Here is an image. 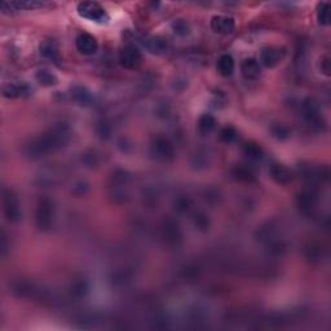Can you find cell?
<instances>
[{
	"mask_svg": "<svg viewBox=\"0 0 331 331\" xmlns=\"http://www.w3.org/2000/svg\"><path fill=\"white\" fill-rule=\"evenodd\" d=\"M69 128H67L66 124H56L55 127L48 132L31 138L25 145L23 150H25L26 155L31 158L43 157L48 153H52L65 147V144L69 141Z\"/></svg>",
	"mask_w": 331,
	"mask_h": 331,
	"instance_id": "obj_1",
	"label": "cell"
},
{
	"mask_svg": "<svg viewBox=\"0 0 331 331\" xmlns=\"http://www.w3.org/2000/svg\"><path fill=\"white\" fill-rule=\"evenodd\" d=\"M53 220H55L53 202L48 198L40 199L35 214V224L38 226V229L41 230V232H47L52 228Z\"/></svg>",
	"mask_w": 331,
	"mask_h": 331,
	"instance_id": "obj_2",
	"label": "cell"
},
{
	"mask_svg": "<svg viewBox=\"0 0 331 331\" xmlns=\"http://www.w3.org/2000/svg\"><path fill=\"white\" fill-rule=\"evenodd\" d=\"M3 212L9 223H18L22 218V211L19 206V201L13 191L3 189Z\"/></svg>",
	"mask_w": 331,
	"mask_h": 331,
	"instance_id": "obj_3",
	"label": "cell"
},
{
	"mask_svg": "<svg viewBox=\"0 0 331 331\" xmlns=\"http://www.w3.org/2000/svg\"><path fill=\"white\" fill-rule=\"evenodd\" d=\"M150 150L152 154L154 155L157 159L167 160L171 159L175 155V148L174 144L170 141V138L164 137V136H155L150 145Z\"/></svg>",
	"mask_w": 331,
	"mask_h": 331,
	"instance_id": "obj_4",
	"label": "cell"
},
{
	"mask_svg": "<svg viewBox=\"0 0 331 331\" xmlns=\"http://www.w3.org/2000/svg\"><path fill=\"white\" fill-rule=\"evenodd\" d=\"M285 56H286V52L282 47H274V45L265 47L260 52L259 64L268 67V69H272V67H276L277 65L281 64Z\"/></svg>",
	"mask_w": 331,
	"mask_h": 331,
	"instance_id": "obj_5",
	"label": "cell"
},
{
	"mask_svg": "<svg viewBox=\"0 0 331 331\" xmlns=\"http://www.w3.org/2000/svg\"><path fill=\"white\" fill-rule=\"evenodd\" d=\"M77 11L80 17L96 21V22H101L102 19L106 18L105 9L96 2H82V3L78 4Z\"/></svg>",
	"mask_w": 331,
	"mask_h": 331,
	"instance_id": "obj_6",
	"label": "cell"
},
{
	"mask_svg": "<svg viewBox=\"0 0 331 331\" xmlns=\"http://www.w3.org/2000/svg\"><path fill=\"white\" fill-rule=\"evenodd\" d=\"M119 62L124 69H136L141 64V52L133 44L124 45L119 52Z\"/></svg>",
	"mask_w": 331,
	"mask_h": 331,
	"instance_id": "obj_7",
	"label": "cell"
},
{
	"mask_svg": "<svg viewBox=\"0 0 331 331\" xmlns=\"http://www.w3.org/2000/svg\"><path fill=\"white\" fill-rule=\"evenodd\" d=\"M269 176L278 185H289L294 180L293 171L282 163H273L269 167Z\"/></svg>",
	"mask_w": 331,
	"mask_h": 331,
	"instance_id": "obj_8",
	"label": "cell"
},
{
	"mask_svg": "<svg viewBox=\"0 0 331 331\" xmlns=\"http://www.w3.org/2000/svg\"><path fill=\"white\" fill-rule=\"evenodd\" d=\"M75 45L77 50L79 51L82 55L91 56L94 55L99 50V43H97L96 38L88 33H82L77 36L75 39Z\"/></svg>",
	"mask_w": 331,
	"mask_h": 331,
	"instance_id": "obj_9",
	"label": "cell"
},
{
	"mask_svg": "<svg viewBox=\"0 0 331 331\" xmlns=\"http://www.w3.org/2000/svg\"><path fill=\"white\" fill-rule=\"evenodd\" d=\"M211 28L218 34H232L235 29V22L232 17L218 14L211 18Z\"/></svg>",
	"mask_w": 331,
	"mask_h": 331,
	"instance_id": "obj_10",
	"label": "cell"
},
{
	"mask_svg": "<svg viewBox=\"0 0 331 331\" xmlns=\"http://www.w3.org/2000/svg\"><path fill=\"white\" fill-rule=\"evenodd\" d=\"M145 47L153 55H163L170 50V43L166 38L160 35L150 36L145 41Z\"/></svg>",
	"mask_w": 331,
	"mask_h": 331,
	"instance_id": "obj_11",
	"label": "cell"
},
{
	"mask_svg": "<svg viewBox=\"0 0 331 331\" xmlns=\"http://www.w3.org/2000/svg\"><path fill=\"white\" fill-rule=\"evenodd\" d=\"M303 113L305 119L308 121V123H311L312 126H318L321 122L320 115V106L317 102L312 99H308L304 101L303 104Z\"/></svg>",
	"mask_w": 331,
	"mask_h": 331,
	"instance_id": "obj_12",
	"label": "cell"
},
{
	"mask_svg": "<svg viewBox=\"0 0 331 331\" xmlns=\"http://www.w3.org/2000/svg\"><path fill=\"white\" fill-rule=\"evenodd\" d=\"M241 73L247 80H254L259 78L260 73H262L259 61L251 57L243 60L242 64H241Z\"/></svg>",
	"mask_w": 331,
	"mask_h": 331,
	"instance_id": "obj_13",
	"label": "cell"
},
{
	"mask_svg": "<svg viewBox=\"0 0 331 331\" xmlns=\"http://www.w3.org/2000/svg\"><path fill=\"white\" fill-rule=\"evenodd\" d=\"M2 92H3V96L7 97V99H17V97H21L28 93L29 88L25 83H7L3 86Z\"/></svg>",
	"mask_w": 331,
	"mask_h": 331,
	"instance_id": "obj_14",
	"label": "cell"
},
{
	"mask_svg": "<svg viewBox=\"0 0 331 331\" xmlns=\"http://www.w3.org/2000/svg\"><path fill=\"white\" fill-rule=\"evenodd\" d=\"M70 96H72V99L74 100L75 102H78L79 105H89L92 102V99H93L91 91H88L86 87L83 86L72 87V89H70Z\"/></svg>",
	"mask_w": 331,
	"mask_h": 331,
	"instance_id": "obj_15",
	"label": "cell"
},
{
	"mask_svg": "<svg viewBox=\"0 0 331 331\" xmlns=\"http://www.w3.org/2000/svg\"><path fill=\"white\" fill-rule=\"evenodd\" d=\"M216 69H218V73L221 77L232 75V73L234 72V60H233L232 56L228 55V53L221 55L218 58V62H216Z\"/></svg>",
	"mask_w": 331,
	"mask_h": 331,
	"instance_id": "obj_16",
	"label": "cell"
},
{
	"mask_svg": "<svg viewBox=\"0 0 331 331\" xmlns=\"http://www.w3.org/2000/svg\"><path fill=\"white\" fill-rule=\"evenodd\" d=\"M35 79L36 82L43 87H53L57 84L58 79L55 74H53L51 70L44 69V67H41V69H38L35 73Z\"/></svg>",
	"mask_w": 331,
	"mask_h": 331,
	"instance_id": "obj_17",
	"label": "cell"
},
{
	"mask_svg": "<svg viewBox=\"0 0 331 331\" xmlns=\"http://www.w3.org/2000/svg\"><path fill=\"white\" fill-rule=\"evenodd\" d=\"M232 175L235 180L241 182H252L255 180V172L245 164L235 166L232 170Z\"/></svg>",
	"mask_w": 331,
	"mask_h": 331,
	"instance_id": "obj_18",
	"label": "cell"
},
{
	"mask_svg": "<svg viewBox=\"0 0 331 331\" xmlns=\"http://www.w3.org/2000/svg\"><path fill=\"white\" fill-rule=\"evenodd\" d=\"M242 150L243 154L251 160H259L262 159L263 155H264V150H263V148L260 147L259 144L251 143V141H250V143H246L245 145H243Z\"/></svg>",
	"mask_w": 331,
	"mask_h": 331,
	"instance_id": "obj_19",
	"label": "cell"
},
{
	"mask_svg": "<svg viewBox=\"0 0 331 331\" xmlns=\"http://www.w3.org/2000/svg\"><path fill=\"white\" fill-rule=\"evenodd\" d=\"M197 126H198V130L202 135H208L215 128L216 121L210 114H202L198 118Z\"/></svg>",
	"mask_w": 331,
	"mask_h": 331,
	"instance_id": "obj_20",
	"label": "cell"
},
{
	"mask_svg": "<svg viewBox=\"0 0 331 331\" xmlns=\"http://www.w3.org/2000/svg\"><path fill=\"white\" fill-rule=\"evenodd\" d=\"M296 202H298V206L301 211L309 212L315 207L316 197L311 192H303V193H300L298 196V201Z\"/></svg>",
	"mask_w": 331,
	"mask_h": 331,
	"instance_id": "obj_21",
	"label": "cell"
},
{
	"mask_svg": "<svg viewBox=\"0 0 331 331\" xmlns=\"http://www.w3.org/2000/svg\"><path fill=\"white\" fill-rule=\"evenodd\" d=\"M40 50V55L50 60H55L58 56V47L53 40H44L39 47Z\"/></svg>",
	"mask_w": 331,
	"mask_h": 331,
	"instance_id": "obj_22",
	"label": "cell"
},
{
	"mask_svg": "<svg viewBox=\"0 0 331 331\" xmlns=\"http://www.w3.org/2000/svg\"><path fill=\"white\" fill-rule=\"evenodd\" d=\"M317 21L321 26H327L330 23V4L320 3L317 7Z\"/></svg>",
	"mask_w": 331,
	"mask_h": 331,
	"instance_id": "obj_23",
	"label": "cell"
},
{
	"mask_svg": "<svg viewBox=\"0 0 331 331\" xmlns=\"http://www.w3.org/2000/svg\"><path fill=\"white\" fill-rule=\"evenodd\" d=\"M171 29L179 36H186L191 33V26L185 19H175L171 25Z\"/></svg>",
	"mask_w": 331,
	"mask_h": 331,
	"instance_id": "obj_24",
	"label": "cell"
},
{
	"mask_svg": "<svg viewBox=\"0 0 331 331\" xmlns=\"http://www.w3.org/2000/svg\"><path fill=\"white\" fill-rule=\"evenodd\" d=\"M194 225H196L197 229L201 230V232H207V230L210 229L211 221L206 214L198 212L194 216Z\"/></svg>",
	"mask_w": 331,
	"mask_h": 331,
	"instance_id": "obj_25",
	"label": "cell"
},
{
	"mask_svg": "<svg viewBox=\"0 0 331 331\" xmlns=\"http://www.w3.org/2000/svg\"><path fill=\"white\" fill-rule=\"evenodd\" d=\"M271 132L273 137H276L277 140H286L290 137V130L281 123H274L271 127Z\"/></svg>",
	"mask_w": 331,
	"mask_h": 331,
	"instance_id": "obj_26",
	"label": "cell"
},
{
	"mask_svg": "<svg viewBox=\"0 0 331 331\" xmlns=\"http://www.w3.org/2000/svg\"><path fill=\"white\" fill-rule=\"evenodd\" d=\"M192 207V199L186 196H180L175 199V210L179 212H188Z\"/></svg>",
	"mask_w": 331,
	"mask_h": 331,
	"instance_id": "obj_27",
	"label": "cell"
},
{
	"mask_svg": "<svg viewBox=\"0 0 331 331\" xmlns=\"http://www.w3.org/2000/svg\"><path fill=\"white\" fill-rule=\"evenodd\" d=\"M219 137H220V140L223 141V143H232V141L237 137V131L233 127H230V126H226V127L221 128L220 133H219Z\"/></svg>",
	"mask_w": 331,
	"mask_h": 331,
	"instance_id": "obj_28",
	"label": "cell"
},
{
	"mask_svg": "<svg viewBox=\"0 0 331 331\" xmlns=\"http://www.w3.org/2000/svg\"><path fill=\"white\" fill-rule=\"evenodd\" d=\"M88 291V286H87L86 281H78L73 285L72 287V294L75 298H83Z\"/></svg>",
	"mask_w": 331,
	"mask_h": 331,
	"instance_id": "obj_29",
	"label": "cell"
},
{
	"mask_svg": "<svg viewBox=\"0 0 331 331\" xmlns=\"http://www.w3.org/2000/svg\"><path fill=\"white\" fill-rule=\"evenodd\" d=\"M164 235H167L169 240L176 241L180 237L179 234V226L174 223V221H169L164 225Z\"/></svg>",
	"mask_w": 331,
	"mask_h": 331,
	"instance_id": "obj_30",
	"label": "cell"
},
{
	"mask_svg": "<svg viewBox=\"0 0 331 331\" xmlns=\"http://www.w3.org/2000/svg\"><path fill=\"white\" fill-rule=\"evenodd\" d=\"M88 192V184L84 181H78L77 184H74V186L72 188V193L75 194L77 197H82Z\"/></svg>",
	"mask_w": 331,
	"mask_h": 331,
	"instance_id": "obj_31",
	"label": "cell"
},
{
	"mask_svg": "<svg viewBox=\"0 0 331 331\" xmlns=\"http://www.w3.org/2000/svg\"><path fill=\"white\" fill-rule=\"evenodd\" d=\"M82 160L84 163H86L87 166H96L99 164V155H96V153L94 152H91L89 154H87V153H84V154H82Z\"/></svg>",
	"mask_w": 331,
	"mask_h": 331,
	"instance_id": "obj_32",
	"label": "cell"
},
{
	"mask_svg": "<svg viewBox=\"0 0 331 331\" xmlns=\"http://www.w3.org/2000/svg\"><path fill=\"white\" fill-rule=\"evenodd\" d=\"M9 248V245H8V237H7L6 232L4 230H2V233H0V252H2V256H6L7 255V251H8Z\"/></svg>",
	"mask_w": 331,
	"mask_h": 331,
	"instance_id": "obj_33",
	"label": "cell"
},
{
	"mask_svg": "<svg viewBox=\"0 0 331 331\" xmlns=\"http://www.w3.org/2000/svg\"><path fill=\"white\" fill-rule=\"evenodd\" d=\"M320 69H321V73H322L323 75H326V77H328V75H330V58L323 57L322 60H321Z\"/></svg>",
	"mask_w": 331,
	"mask_h": 331,
	"instance_id": "obj_34",
	"label": "cell"
}]
</instances>
